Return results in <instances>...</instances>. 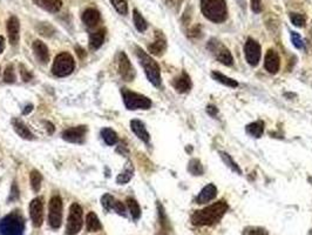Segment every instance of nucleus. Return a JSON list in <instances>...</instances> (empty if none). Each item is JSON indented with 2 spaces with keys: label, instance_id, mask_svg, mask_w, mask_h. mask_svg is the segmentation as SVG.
I'll use <instances>...</instances> for the list:
<instances>
[{
  "label": "nucleus",
  "instance_id": "nucleus-35",
  "mask_svg": "<svg viewBox=\"0 0 312 235\" xmlns=\"http://www.w3.org/2000/svg\"><path fill=\"white\" fill-rule=\"evenodd\" d=\"M112 5L114 6L116 12L120 15L126 16L128 13V4H127V0H111Z\"/></svg>",
  "mask_w": 312,
  "mask_h": 235
},
{
  "label": "nucleus",
  "instance_id": "nucleus-44",
  "mask_svg": "<svg viewBox=\"0 0 312 235\" xmlns=\"http://www.w3.org/2000/svg\"><path fill=\"white\" fill-rule=\"evenodd\" d=\"M207 113L210 115V117L215 118L218 113V108L214 106V105H209V106H207Z\"/></svg>",
  "mask_w": 312,
  "mask_h": 235
},
{
  "label": "nucleus",
  "instance_id": "nucleus-14",
  "mask_svg": "<svg viewBox=\"0 0 312 235\" xmlns=\"http://www.w3.org/2000/svg\"><path fill=\"white\" fill-rule=\"evenodd\" d=\"M264 67L269 73L275 74L280 69V59L278 53L273 50H269L264 58Z\"/></svg>",
  "mask_w": 312,
  "mask_h": 235
},
{
  "label": "nucleus",
  "instance_id": "nucleus-4",
  "mask_svg": "<svg viewBox=\"0 0 312 235\" xmlns=\"http://www.w3.org/2000/svg\"><path fill=\"white\" fill-rule=\"evenodd\" d=\"M136 56H138L140 64L145 70V73L148 80L155 87H159L161 85V71L159 65L153 59L149 54H147L145 51L140 47H136Z\"/></svg>",
  "mask_w": 312,
  "mask_h": 235
},
{
  "label": "nucleus",
  "instance_id": "nucleus-18",
  "mask_svg": "<svg viewBox=\"0 0 312 235\" xmlns=\"http://www.w3.org/2000/svg\"><path fill=\"white\" fill-rule=\"evenodd\" d=\"M130 128L132 131L135 133V135L138 137L140 140H142L146 144H148L150 140V135L148 131H147L145 124L140 120H132L130 121Z\"/></svg>",
  "mask_w": 312,
  "mask_h": 235
},
{
  "label": "nucleus",
  "instance_id": "nucleus-39",
  "mask_svg": "<svg viewBox=\"0 0 312 235\" xmlns=\"http://www.w3.org/2000/svg\"><path fill=\"white\" fill-rule=\"evenodd\" d=\"M290 20H291V23L297 27H304L305 24H306V19H305V17L299 15V13H291Z\"/></svg>",
  "mask_w": 312,
  "mask_h": 235
},
{
  "label": "nucleus",
  "instance_id": "nucleus-12",
  "mask_svg": "<svg viewBox=\"0 0 312 235\" xmlns=\"http://www.w3.org/2000/svg\"><path fill=\"white\" fill-rule=\"evenodd\" d=\"M119 73L125 81H133L135 78V70L125 52H121L119 56Z\"/></svg>",
  "mask_w": 312,
  "mask_h": 235
},
{
  "label": "nucleus",
  "instance_id": "nucleus-48",
  "mask_svg": "<svg viewBox=\"0 0 312 235\" xmlns=\"http://www.w3.org/2000/svg\"><path fill=\"white\" fill-rule=\"evenodd\" d=\"M45 125H46V126H47V127H46V128H47V129H49V132H50V133H53V131H54V126H53L52 124H51V122H49V121H46V122H45Z\"/></svg>",
  "mask_w": 312,
  "mask_h": 235
},
{
  "label": "nucleus",
  "instance_id": "nucleus-7",
  "mask_svg": "<svg viewBox=\"0 0 312 235\" xmlns=\"http://www.w3.org/2000/svg\"><path fill=\"white\" fill-rule=\"evenodd\" d=\"M82 223V208L78 203H72L70 207V215H68L66 233L68 235H77L81 230Z\"/></svg>",
  "mask_w": 312,
  "mask_h": 235
},
{
  "label": "nucleus",
  "instance_id": "nucleus-6",
  "mask_svg": "<svg viewBox=\"0 0 312 235\" xmlns=\"http://www.w3.org/2000/svg\"><path fill=\"white\" fill-rule=\"evenodd\" d=\"M75 69V63L73 57L70 53L63 52L58 54L53 63V74L57 77H67L73 72Z\"/></svg>",
  "mask_w": 312,
  "mask_h": 235
},
{
  "label": "nucleus",
  "instance_id": "nucleus-32",
  "mask_svg": "<svg viewBox=\"0 0 312 235\" xmlns=\"http://www.w3.org/2000/svg\"><path fill=\"white\" fill-rule=\"evenodd\" d=\"M126 202H127V206H128L130 214H132L133 219L139 220L140 216H141V208H140L138 201L132 199V197H128V199L126 200Z\"/></svg>",
  "mask_w": 312,
  "mask_h": 235
},
{
  "label": "nucleus",
  "instance_id": "nucleus-29",
  "mask_svg": "<svg viewBox=\"0 0 312 235\" xmlns=\"http://www.w3.org/2000/svg\"><path fill=\"white\" fill-rule=\"evenodd\" d=\"M133 175H134V167L132 166V163H128L126 168L123 169V172H121L118 175V178H116V182H118L119 185H125V183L130 181V179L133 178Z\"/></svg>",
  "mask_w": 312,
  "mask_h": 235
},
{
  "label": "nucleus",
  "instance_id": "nucleus-38",
  "mask_svg": "<svg viewBox=\"0 0 312 235\" xmlns=\"http://www.w3.org/2000/svg\"><path fill=\"white\" fill-rule=\"evenodd\" d=\"M243 235H267V230L265 228L262 227H255V226H249L244 228L243 230Z\"/></svg>",
  "mask_w": 312,
  "mask_h": 235
},
{
  "label": "nucleus",
  "instance_id": "nucleus-25",
  "mask_svg": "<svg viewBox=\"0 0 312 235\" xmlns=\"http://www.w3.org/2000/svg\"><path fill=\"white\" fill-rule=\"evenodd\" d=\"M245 132L252 138H260L264 133V122L263 121H255L251 124L246 125Z\"/></svg>",
  "mask_w": 312,
  "mask_h": 235
},
{
  "label": "nucleus",
  "instance_id": "nucleus-17",
  "mask_svg": "<svg viewBox=\"0 0 312 235\" xmlns=\"http://www.w3.org/2000/svg\"><path fill=\"white\" fill-rule=\"evenodd\" d=\"M33 52L34 56L41 64H47L50 59V52L49 47L46 46V44H44L41 40H36L33 43Z\"/></svg>",
  "mask_w": 312,
  "mask_h": 235
},
{
  "label": "nucleus",
  "instance_id": "nucleus-26",
  "mask_svg": "<svg viewBox=\"0 0 312 235\" xmlns=\"http://www.w3.org/2000/svg\"><path fill=\"white\" fill-rule=\"evenodd\" d=\"M86 224H87L88 231H99L102 229V224L99 220L98 215L93 212L88 213L87 217H86Z\"/></svg>",
  "mask_w": 312,
  "mask_h": 235
},
{
  "label": "nucleus",
  "instance_id": "nucleus-45",
  "mask_svg": "<svg viewBox=\"0 0 312 235\" xmlns=\"http://www.w3.org/2000/svg\"><path fill=\"white\" fill-rule=\"evenodd\" d=\"M18 196H19V189L17 188L16 185H13L12 186V190H11V196H10V200H15Z\"/></svg>",
  "mask_w": 312,
  "mask_h": 235
},
{
  "label": "nucleus",
  "instance_id": "nucleus-36",
  "mask_svg": "<svg viewBox=\"0 0 312 235\" xmlns=\"http://www.w3.org/2000/svg\"><path fill=\"white\" fill-rule=\"evenodd\" d=\"M16 70L15 66L12 64H10L6 66L5 72H4V81L6 84H13L16 81Z\"/></svg>",
  "mask_w": 312,
  "mask_h": 235
},
{
  "label": "nucleus",
  "instance_id": "nucleus-43",
  "mask_svg": "<svg viewBox=\"0 0 312 235\" xmlns=\"http://www.w3.org/2000/svg\"><path fill=\"white\" fill-rule=\"evenodd\" d=\"M251 10L255 13H260L263 11V3L262 0H251Z\"/></svg>",
  "mask_w": 312,
  "mask_h": 235
},
{
  "label": "nucleus",
  "instance_id": "nucleus-16",
  "mask_svg": "<svg viewBox=\"0 0 312 235\" xmlns=\"http://www.w3.org/2000/svg\"><path fill=\"white\" fill-rule=\"evenodd\" d=\"M216 196H217V188L212 183H209V185L204 186L201 192L198 193L196 199H195V202L198 203V205H202V203H207L209 201L214 200Z\"/></svg>",
  "mask_w": 312,
  "mask_h": 235
},
{
  "label": "nucleus",
  "instance_id": "nucleus-34",
  "mask_svg": "<svg viewBox=\"0 0 312 235\" xmlns=\"http://www.w3.org/2000/svg\"><path fill=\"white\" fill-rule=\"evenodd\" d=\"M30 180H31V186H32V189L36 193L39 192L41 188V182H43V176H41L40 173L34 169V171L31 172Z\"/></svg>",
  "mask_w": 312,
  "mask_h": 235
},
{
  "label": "nucleus",
  "instance_id": "nucleus-10",
  "mask_svg": "<svg viewBox=\"0 0 312 235\" xmlns=\"http://www.w3.org/2000/svg\"><path fill=\"white\" fill-rule=\"evenodd\" d=\"M260 54H262V49L260 45L256 40L248 38L244 45V57L246 63L250 66H257L260 60Z\"/></svg>",
  "mask_w": 312,
  "mask_h": 235
},
{
  "label": "nucleus",
  "instance_id": "nucleus-21",
  "mask_svg": "<svg viewBox=\"0 0 312 235\" xmlns=\"http://www.w3.org/2000/svg\"><path fill=\"white\" fill-rule=\"evenodd\" d=\"M173 86L178 93H186L191 88L190 77L186 72H183L180 77L175 78L173 81Z\"/></svg>",
  "mask_w": 312,
  "mask_h": 235
},
{
  "label": "nucleus",
  "instance_id": "nucleus-5",
  "mask_svg": "<svg viewBox=\"0 0 312 235\" xmlns=\"http://www.w3.org/2000/svg\"><path fill=\"white\" fill-rule=\"evenodd\" d=\"M123 103L126 107L130 111L136 110H149L152 107V100L147 98L146 95H142L136 92H133L128 88H122L121 90Z\"/></svg>",
  "mask_w": 312,
  "mask_h": 235
},
{
  "label": "nucleus",
  "instance_id": "nucleus-31",
  "mask_svg": "<svg viewBox=\"0 0 312 235\" xmlns=\"http://www.w3.org/2000/svg\"><path fill=\"white\" fill-rule=\"evenodd\" d=\"M101 137L105 140L106 144L109 145V146L115 145L116 142L119 141L118 134H116V133L113 131L112 128H104V129H102V131H101Z\"/></svg>",
  "mask_w": 312,
  "mask_h": 235
},
{
  "label": "nucleus",
  "instance_id": "nucleus-13",
  "mask_svg": "<svg viewBox=\"0 0 312 235\" xmlns=\"http://www.w3.org/2000/svg\"><path fill=\"white\" fill-rule=\"evenodd\" d=\"M30 214L34 226L40 227L44 223V202L41 197L32 200L30 205Z\"/></svg>",
  "mask_w": 312,
  "mask_h": 235
},
{
  "label": "nucleus",
  "instance_id": "nucleus-27",
  "mask_svg": "<svg viewBox=\"0 0 312 235\" xmlns=\"http://www.w3.org/2000/svg\"><path fill=\"white\" fill-rule=\"evenodd\" d=\"M211 77H212V79L216 80L219 84L224 85V86H228V87H231V88H236L238 86L237 81L231 79V78H229L227 76H224V74L217 72V71H214V72L211 73Z\"/></svg>",
  "mask_w": 312,
  "mask_h": 235
},
{
  "label": "nucleus",
  "instance_id": "nucleus-20",
  "mask_svg": "<svg viewBox=\"0 0 312 235\" xmlns=\"http://www.w3.org/2000/svg\"><path fill=\"white\" fill-rule=\"evenodd\" d=\"M81 19L87 27H95L99 23H100L101 16L99 11H97L95 9H87L84 13H82Z\"/></svg>",
  "mask_w": 312,
  "mask_h": 235
},
{
  "label": "nucleus",
  "instance_id": "nucleus-3",
  "mask_svg": "<svg viewBox=\"0 0 312 235\" xmlns=\"http://www.w3.org/2000/svg\"><path fill=\"white\" fill-rule=\"evenodd\" d=\"M25 219L18 210H13L0 220V235H24Z\"/></svg>",
  "mask_w": 312,
  "mask_h": 235
},
{
  "label": "nucleus",
  "instance_id": "nucleus-30",
  "mask_svg": "<svg viewBox=\"0 0 312 235\" xmlns=\"http://www.w3.org/2000/svg\"><path fill=\"white\" fill-rule=\"evenodd\" d=\"M133 20L134 24H135L136 30H138L139 32H145V31L148 29V24H147L146 19L143 18L141 13H140L138 10H134L133 11Z\"/></svg>",
  "mask_w": 312,
  "mask_h": 235
},
{
  "label": "nucleus",
  "instance_id": "nucleus-2",
  "mask_svg": "<svg viewBox=\"0 0 312 235\" xmlns=\"http://www.w3.org/2000/svg\"><path fill=\"white\" fill-rule=\"evenodd\" d=\"M201 11L208 20L219 24L228 18V8L225 0H201Z\"/></svg>",
  "mask_w": 312,
  "mask_h": 235
},
{
  "label": "nucleus",
  "instance_id": "nucleus-15",
  "mask_svg": "<svg viewBox=\"0 0 312 235\" xmlns=\"http://www.w3.org/2000/svg\"><path fill=\"white\" fill-rule=\"evenodd\" d=\"M6 30L9 33V40L11 45L16 46L19 43V32H20V23L17 17L12 16L11 18L8 20L6 24Z\"/></svg>",
  "mask_w": 312,
  "mask_h": 235
},
{
  "label": "nucleus",
  "instance_id": "nucleus-1",
  "mask_svg": "<svg viewBox=\"0 0 312 235\" xmlns=\"http://www.w3.org/2000/svg\"><path fill=\"white\" fill-rule=\"evenodd\" d=\"M228 208V203L221 200L203 209L196 210L191 216V222L195 226H211L224 216Z\"/></svg>",
  "mask_w": 312,
  "mask_h": 235
},
{
  "label": "nucleus",
  "instance_id": "nucleus-33",
  "mask_svg": "<svg viewBox=\"0 0 312 235\" xmlns=\"http://www.w3.org/2000/svg\"><path fill=\"white\" fill-rule=\"evenodd\" d=\"M188 171H189L190 174H193L195 176L202 175L204 173L203 166H202V163L198 159L190 160L189 165H188Z\"/></svg>",
  "mask_w": 312,
  "mask_h": 235
},
{
  "label": "nucleus",
  "instance_id": "nucleus-9",
  "mask_svg": "<svg viewBox=\"0 0 312 235\" xmlns=\"http://www.w3.org/2000/svg\"><path fill=\"white\" fill-rule=\"evenodd\" d=\"M49 222L53 229H59L63 223V200L60 196H53L50 201Z\"/></svg>",
  "mask_w": 312,
  "mask_h": 235
},
{
  "label": "nucleus",
  "instance_id": "nucleus-28",
  "mask_svg": "<svg viewBox=\"0 0 312 235\" xmlns=\"http://www.w3.org/2000/svg\"><path fill=\"white\" fill-rule=\"evenodd\" d=\"M218 154H219V156H221L222 161L224 162L225 165H227L232 172H235L236 174H238V175L242 174V169L239 168V166L234 161V159L231 158L230 154H228L227 152H222V151H219Z\"/></svg>",
  "mask_w": 312,
  "mask_h": 235
},
{
  "label": "nucleus",
  "instance_id": "nucleus-8",
  "mask_svg": "<svg viewBox=\"0 0 312 235\" xmlns=\"http://www.w3.org/2000/svg\"><path fill=\"white\" fill-rule=\"evenodd\" d=\"M208 50L210 51L212 56H214L219 63L225 65V66H231V65L234 64V58H232L230 51L223 45L222 43H219L218 40L211 39L208 44Z\"/></svg>",
  "mask_w": 312,
  "mask_h": 235
},
{
  "label": "nucleus",
  "instance_id": "nucleus-19",
  "mask_svg": "<svg viewBox=\"0 0 312 235\" xmlns=\"http://www.w3.org/2000/svg\"><path fill=\"white\" fill-rule=\"evenodd\" d=\"M32 2L40 9L50 13H57L63 8V2L61 0H32Z\"/></svg>",
  "mask_w": 312,
  "mask_h": 235
},
{
  "label": "nucleus",
  "instance_id": "nucleus-11",
  "mask_svg": "<svg viewBox=\"0 0 312 235\" xmlns=\"http://www.w3.org/2000/svg\"><path fill=\"white\" fill-rule=\"evenodd\" d=\"M86 134H87V127L86 126H77L66 129L63 133V139L72 144H82L85 141Z\"/></svg>",
  "mask_w": 312,
  "mask_h": 235
},
{
  "label": "nucleus",
  "instance_id": "nucleus-42",
  "mask_svg": "<svg viewBox=\"0 0 312 235\" xmlns=\"http://www.w3.org/2000/svg\"><path fill=\"white\" fill-rule=\"evenodd\" d=\"M113 210H115V212L118 213L119 215L126 216V207L121 202V201H119V200L115 201V205H114V208H113Z\"/></svg>",
  "mask_w": 312,
  "mask_h": 235
},
{
  "label": "nucleus",
  "instance_id": "nucleus-22",
  "mask_svg": "<svg viewBox=\"0 0 312 235\" xmlns=\"http://www.w3.org/2000/svg\"><path fill=\"white\" fill-rule=\"evenodd\" d=\"M167 49V43H166V39H164V37L161 35V33L157 32L156 35V39L155 42H154L152 45L148 46V50L149 52L154 54V56H162V54L164 53V51H166Z\"/></svg>",
  "mask_w": 312,
  "mask_h": 235
},
{
  "label": "nucleus",
  "instance_id": "nucleus-46",
  "mask_svg": "<svg viewBox=\"0 0 312 235\" xmlns=\"http://www.w3.org/2000/svg\"><path fill=\"white\" fill-rule=\"evenodd\" d=\"M5 50V39L4 37H0V54L4 52Z\"/></svg>",
  "mask_w": 312,
  "mask_h": 235
},
{
  "label": "nucleus",
  "instance_id": "nucleus-24",
  "mask_svg": "<svg viewBox=\"0 0 312 235\" xmlns=\"http://www.w3.org/2000/svg\"><path fill=\"white\" fill-rule=\"evenodd\" d=\"M105 30H99L97 32L92 33L89 36V47H91V50L100 49L105 42Z\"/></svg>",
  "mask_w": 312,
  "mask_h": 235
},
{
  "label": "nucleus",
  "instance_id": "nucleus-37",
  "mask_svg": "<svg viewBox=\"0 0 312 235\" xmlns=\"http://www.w3.org/2000/svg\"><path fill=\"white\" fill-rule=\"evenodd\" d=\"M115 201L116 199L114 196H112L111 194H105L101 199V203L106 210H112L113 208H114Z\"/></svg>",
  "mask_w": 312,
  "mask_h": 235
},
{
  "label": "nucleus",
  "instance_id": "nucleus-47",
  "mask_svg": "<svg viewBox=\"0 0 312 235\" xmlns=\"http://www.w3.org/2000/svg\"><path fill=\"white\" fill-rule=\"evenodd\" d=\"M77 53H78V56L81 58H84V57H86V53H85V51L82 50V49H80V47H77Z\"/></svg>",
  "mask_w": 312,
  "mask_h": 235
},
{
  "label": "nucleus",
  "instance_id": "nucleus-41",
  "mask_svg": "<svg viewBox=\"0 0 312 235\" xmlns=\"http://www.w3.org/2000/svg\"><path fill=\"white\" fill-rule=\"evenodd\" d=\"M20 76H22V79L24 80V81H30V80H32V78H33V76H32V73L30 72L29 70L26 69L25 66H24V65H20Z\"/></svg>",
  "mask_w": 312,
  "mask_h": 235
},
{
  "label": "nucleus",
  "instance_id": "nucleus-40",
  "mask_svg": "<svg viewBox=\"0 0 312 235\" xmlns=\"http://www.w3.org/2000/svg\"><path fill=\"white\" fill-rule=\"evenodd\" d=\"M291 42H292L293 46L296 47V49H298V50L303 49V46H304L303 39L300 38V36L298 35L297 32H291Z\"/></svg>",
  "mask_w": 312,
  "mask_h": 235
},
{
  "label": "nucleus",
  "instance_id": "nucleus-23",
  "mask_svg": "<svg viewBox=\"0 0 312 235\" xmlns=\"http://www.w3.org/2000/svg\"><path fill=\"white\" fill-rule=\"evenodd\" d=\"M12 124L13 128H15V131L17 132V134H18L19 137L26 139V140H33L34 135L32 134V132L30 131L29 127H27L20 119H15V120L12 121Z\"/></svg>",
  "mask_w": 312,
  "mask_h": 235
}]
</instances>
